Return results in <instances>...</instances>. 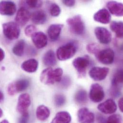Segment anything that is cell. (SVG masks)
Listing matches in <instances>:
<instances>
[{"label":"cell","instance_id":"cell-27","mask_svg":"<svg viewBox=\"0 0 123 123\" xmlns=\"http://www.w3.org/2000/svg\"><path fill=\"white\" fill-rule=\"evenodd\" d=\"M25 46V42L24 40L19 41L12 48L13 53L18 57H21L24 54V49Z\"/></svg>","mask_w":123,"mask_h":123},{"label":"cell","instance_id":"cell-4","mask_svg":"<svg viewBox=\"0 0 123 123\" xmlns=\"http://www.w3.org/2000/svg\"><path fill=\"white\" fill-rule=\"evenodd\" d=\"M2 31L4 36L9 40L17 39L20 34L19 26L15 22H9L2 24Z\"/></svg>","mask_w":123,"mask_h":123},{"label":"cell","instance_id":"cell-13","mask_svg":"<svg viewBox=\"0 0 123 123\" xmlns=\"http://www.w3.org/2000/svg\"><path fill=\"white\" fill-rule=\"evenodd\" d=\"M98 109L105 114H112L117 110L116 102L112 99H109L98 106Z\"/></svg>","mask_w":123,"mask_h":123},{"label":"cell","instance_id":"cell-40","mask_svg":"<svg viewBox=\"0 0 123 123\" xmlns=\"http://www.w3.org/2000/svg\"><path fill=\"white\" fill-rule=\"evenodd\" d=\"M5 53L2 49L0 48V62H1L4 58Z\"/></svg>","mask_w":123,"mask_h":123},{"label":"cell","instance_id":"cell-25","mask_svg":"<svg viewBox=\"0 0 123 123\" xmlns=\"http://www.w3.org/2000/svg\"><path fill=\"white\" fill-rule=\"evenodd\" d=\"M110 29L116 33L118 38H122L123 36V24L122 22L112 21L110 24Z\"/></svg>","mask_w":123,"mask_h":123},{"label":"cell","instance_id":"cell-35","mask_svg":"<svg viewBox=\"0 0 123 123\" xmlns=\"http://www.w3.org/2000/svg\"><path fill=\"white\" fill-rule=\"evenodd\" d=\"M29 117V114L27 112L22 114V116L19 120V123H28Z\"/></svg>","mask_w":123,"mask_h":123},{"label":"cell","instance_id":"cell-34","mask_svg":"<svg viewBox=\"0 0 123 123\" xmlns=\"http://www.w3.org/2000/svg\"><path fill=\"white\" fill-rule=\"evenodd\" d=\"M26 4L32 8H37L40 7L43 4V2L41 0H26Z\"/></svg>","mask_w":123,"mask_h":123},{"label":"cell","instance_id":"cell-17","mask_svg":"<svg viewBox=\"0 0 123 123\" xmlns=\"http://www.w3.org/2000/svg\"><path fill=\"white\" fill-rule=\"evenodd\" d=\"M106 6L108 11L116 16H122L123 15V4L122 3L116 1H110L107 3Z\"/></svg>","mask_w":123,"mask_h":123},{"label":"cell","instance_id":"cell-1","mask_svg":"<svg viewBox=\"0 0 123 123\" xmlns=\"http://www.w3.org/2000/svg\"><path fill=\"white\" fill-rule=\"evenodd\" d=\"M63 73L62 68H58L53 69L51 68H48L41 72L40 80L45 84H53L56 82L62 81Z\"/></svg>","mask_w":123,"mask_h":123},{"label":"cell","instance_id":"cell-30","mask_svg":"<svg viewBox=\"0 0 123 123\" xmlns=\"http://www.w3.org/2000/svg\"><path fill=\"white\" fill-rule=\"evenodd\" d=\"M87 50L90 54H94L96 55L100 51L99 46L97 44L95 43H91L87 46Z\"/></svg>","mask_w":123,"mask_h":123},{"label":"cell","instance_id":"cell-12","mask_svg":"<svg viewBox=\"0 0 123 123\" xmlns=\"http://www.w3.org/2000/svg\"><path fill=\"white\" fill-rule=\"evenodd\" d=\"M78 119L80 123H94L95 117L93 113L87 108L80 109L77 113Z\"/></svg>","mask_w":123,"mask_h":123},{"label":"cell","instance_id":"cell-3","mask_svg":"<svg viewBox=\"0 0 123 123\" xmlns=\"http://www.w3.org/2000/svg\"><path fill=\"white\" fill-rule=\"evenodd\" d=\"M77 51V47L73 42L68 43L60 47L57 50L58 59L61 61H64L71 59Z\"/></svg>","mask_w":123,"mask_h":123},{"label":"cell","instance_id":"cell-10","mask_svg":"<svg viewBox=\"0 0 123 123\" xmlns=\"http://www.w3.org/2000/svg\"><path fill=\"white\" fill-rule=\"evenodd\" d=\"M31 105L30 95L27 93H23L18 97L17 105V111L21 114L27 112V109Z\"/></svg>","mask_w":123,"mask_h":123},{"label":"cell","instance_id":"cell-31","mask_svg":"<svg viewBox=\"0 0 123 123\" xmlns=\"http://www.w3.org/2000/svg\"><path fill=\"white\" fill-rule=\"evenodd\" d=\"M54 102L57 106H62L65 104L66 98L62 94H57L55 97Z\"/></svg>","mask_w":123,"mask_h":123},{"label":"cell","instance_id":"cell-23","mask_svg":"<svg viewBox=\"0 0 123 123\" xmlns=\"http://www.w3.org/2000/svg\"><path fill=\"white\" fill-rule=\"evenodd\" d=\"M44 64L49 67L54 66L57 64V60L55 53L52 50H49L44 55L43 57Z\"/></svg>","mask_w":123,"mask_h":123},{"label":"cell","instance_id":"cell-15","mask_svg":"<svg viewBox=\"0 0 123 123\" xmlns=\"http://www.w3.org/2000/svg\"><path fill=\"white\" fill-rule=\"evenodd\" d=\"M31 37L34 44L38 49H42L47 45L48 38L43 32H36Z\"/></svg>","mask_w":123,"mask_h":123},{"label":"cell","instance_id":"cell-33","mask_svg":"<svg viewBox=\"0 0 123 123\" xmlns=\"http://www.w3.org/2000/svg\"><path fill=\"white\" fill-rule=\"evenodd\" d=\"M37 28L34 25H29L26 27L25 29V35L28 37L32 36L36 32Z\"/></svg>","mask_w":123,"mask_h":123},{"label":"cell","instance_id":"cell-38","mask_svg":"<svg viewBox=\"0 0 123 123\" xmlns=\"http://www.w3.org/2000/svg\"><path fill=\"white\" fill-rule=\"evenodd\" d=\"M118 106L119 107V109L120 110V111L123 112V98H121L118 102Z\"/></svg>","mask_w":123,"mask_h":123},{"label":"cell","instance_id":"cell-42","mask_svg":"<svg viewBox=\"0 0 123 123\" xmlns=\"http://www.w3.org/2000/svg\"><path fill=\"white\" fill-rule=\"evenodd\" d=\"M3 115V111L1 108H0V117H1Z\"/></svg>","mask_w":123,"mask_h":123},{"label":"cell","instance_id":"cell-2","mask_svg":"<svg viewBox=\"0 0 123 123\" xmlns=\"http://www.w3.org/2000/svg\"><path fill=\"white\" fill-rule=\"evenodd\" d=\"M66 22L71 33L77 35L83 34L85 31V25L80 15L68 18Z\"/></svg>","mask_w":123,"mask_h":123},{"label":"cell","instance_id":"cell-21","mask_svg":"<svg viewBox=\"0 0 123 123\" xmlns=\"http://www.w3.org/2000/svg\"><path fill=\"white\" fill-rule=\"evenodd\" d=\"M71 120L70 114L67 112L62 111L56 114L51 123H69Z\"/></svg>","mask_w":123,"mask_h":123},{"label":"cell","instance_id":"cell-16","mask_svg":"<svg viewBox=\"0 0 123 123\" xmlns=\"http://www.w3.org/2000/svg\"><path fill=\"white\" fill-rule=\"evenodd\" d=\"M93 19L97 22L103 24H107L111 21V16L107 9L103 8L99 10L94 14Z\"/></svg>","mask_w":123,"mask_h":123},{"label":"cell","instance_id":"cell-8","mask_svg":"<svg viewBox=\"0 0 123 123\" xmlns=\"http://www.w3.org/2000/svg\"><path fill=\"white\" fill-rule=\"evenodd\" d=\"M95 35L102 44H108L112 41V35L111 33L104 27H96L94 29Z\"/></svg>","mask_w":123,"mask_h":123},{"label":"cell","instance_id":"cell-26","mask_svg":"<svg viewBox=\"0 0 123 123\" xmlns=\"http://www.w3.org/2000/svg\"><path fill=\"white\" fill-rule=\"evenodd\" d=\"M123 70L118 69L115 73L112 81L113 88L118 89L120 84L123 82Z\"/></svg>","mask_w":123,"mask_h":123},{"label":"cell","instance_id":"cell-19","mask_svg":"<svg viewBox=\"0 0 123 123\" xmlns=\"http://www.w3.org/2000/svg\"><path fill=\"white\" fill-rule=\"evenodd\" d=\"M38 66L37 61L35 59H31L24 62L21 65V68L27 72L33 73L37 71Z\"/></svg>","mask_w":123,"mask_h":123},{"label":"cell","instance_id":"cell-6","mask_svg":"<svg viewBox=\"0 0 123 123\" xmlns=\"http://www.w3.org/2000/svg\"><path fill=\"white\" fill-rule=\"evenodd\" d=\"M89 96L91 100L94 103L102 101L105 97V92L103 87L98 83L92 84Z\"/></svg>","mask_w":123,"mask_h":123},{"label":"cell","instance_id":"cell-20","mask_svg":"<svg viewBox=\"0 0 123 123\" xmlns=\"http://www.w3.org/2000/svg\"><path fill=\"white\" fill-rule=\"evenodd\" d=\"M31 18L32 21L35 24L38 25H42L47 21V15L42 10L37 11L31 15Z\"/></svg>","mask_w":123,"mask_h":123},{"label":"cell","instance_id":"cell-24","mask_svg":"<svg viewBox=\"0 0 123 123\" xmlns=\"http://www.w3.org/2000/svg\"><path fill=\"white\" fill-rule=\"evenodd\" d=\"M16 93L21 92L25 90L29 86V81L25 79H22L13 82Z\"/></svg>","mask_w":123,"mask_h":123},{"label":"cell","instance_id":"cell-41","mask_svg":"<svg viewBox=\"0 0 123 123\" xmlns=\"http://www.w3.org/2000/svg\"><path fill=\"white\" fill-rule=\"evenodd\" d=\"M4 99V95L1 91L0 90V103Z\"/></svg>","mask_w":123,"mask_h":123},{"label":"cell","instance_id":"cell-29","mask_svg":"<svg viewBox=\"0 0 123 123\" xmlns=\"http://www.w3.org/2000/svg\"><path fill=\"white\" fill-rule=\"evenodd\" d=\"M49 12L50 14L53 17L58 16L61 12V9L60 7L56 3H53L51 4L50 6Z\"/></svg>","mask_w":123,"mask_h":123},{"label":"cell","instance_id":"cell-43","mask_svg":"<svg viewBox=\"0 0 123 123\" xmlns=\"http://www.w3.org/2000/svg\"><path fill=\"white\" fill-rule=\"evenodd\" d=\"M0 123H9V122L7 121V120H2V121H1Z\"/></svg>","mask_w":123,"mask_h":123},{"label":"cell","instance_id":"cell-7","mask_svg":"<svg viewBox=\"0 0 123 123\" xmlns=\"http://www.w3.org/2000/svg\"><path fill=\"white\" fill-rule=\"evenodd\" d=\"M99 62L105 65L112 64L114 61L115 52L111 49H106L99 51L95 55Z\"/></svg>","mask_w":123,"mask_h":123},{"label":"cell","instance_id":"cell-18","mask_svg":"<svg viewBox=\"0 0 123 123\" xmlns=\"http://www.w3.org/2000/svg\"><path fill=\"white\" fill-rule=\"evenodd\" d=\"M63 25L61 24H53L49 26L48 30V34L50 39L52 41H55L58 39Z\"/></svg>","mask_w":123,"mask_h":123},{"label":"cell","instance_id":"cell-11","mask_svg":"<svg viewBox=\"0 0 123 123\" xmlns=\"http://www.w3.org/2000/svg\"><path fill=\"white\" fill-rule=\"evenodd\" d=\"M16 11V4L10 0L0 1V14L3 15L11 16L13 15Z\"/></svg>","mask_w":123,"mask_h":123},{"label":"cell","instance_id":"cell-28","mask_svg":"<svg viewBox=\"0 0 123 123\" xmlns=\"http://www.w3.org/2000/svg\"><path fill=\"white\" fill-rule=\"evenodd\" d=\"M87 93L84 90H80L78 91L75 96V100L79 104H83L87 101Z\"/></svg>","mask_w":123,"mask_h":123},{"label":"cell","instance_id":"cell-39","mask_svg":"<svg viewBox=\"0 0 123 123\" xmlns=\"http://www.w3.org/2000/svg\"><path fill=\"white\" fill-rule=\"evenodd\" d=\"M70 80L68 78H64L63 80V85L65 86L68 85L69 84Z\"/></svg>","mask_w":123,"mask_h":123},{"label":"cell","instance_id":"cell-5","mask_svg":"<svg viewBox=\"0 0 123 123\" xmlns=\"http://www.w3.org/2000/svg\"><path fill=\"white\" fill-rule=\"evenodd\" d=\"M90 63L89 59L87 57H78L72 62V65L77 70L79 77H84L86 75L87 68Z\"/></svg>","mask_w":123,"mask_h":123},{"label":"cell","instance_id":"cell-32","mask_svg":"<svg viewBox=\"0 0 123 123\" xmlns=\"http://www.w3.org/2000/svg\"><path fill=\"white\" fill-rule=\"evenodd\" d=\"M122 118L119 115H113L110 116L105 123H121Z\"/></svg>","mask_w":123,"mask_h":123},{"label":"cell","instance_id":"cell-22","mask_svg":"<svg viewBox=\"0 0 123 123\" xmlns=\"http://www.w3.org/2000/svg\"><path fill=\"white\" fill-rule=\"evenodd\" d=\"M50 111L49 108L45 105L39 106L36 111V116L37 118L42 121L47 120L49 117Z\"/></svg>","mask_w":123,"mask_h":123},{"label":"cell","instance_id":"cell-36","mask_svg":"<svg viewBox=\"0 0 123 123\" xmlns=\"http://www.w3.org/2000/svg\"><path fill=\"white\" fill-rule=\"evenodd\" d=\"M7 91L9 93V94L11 96H12L14 95L15 93V91L14 90V86H13V82L10 83L8 87V89H7Z\"/></svg>","mask_w":123,"mask_h":123},{"label":"cell","instance_id":"cell-9","mask_svg":"<svg viewBox=\"0 0 123 123\" xmlns=\"http://www.w3.org/2000/svg\"><path fill=\"white\" fill-rule=\"evenodd\" d=\"M109 71V68L107 67H94L89 71L90 77L95 81H101L105 80Z\"/></svg>","mask_w":123,"mask_h":123},{"label":"cell","instance_id":"cell-14","mask_svg":"<svg viewBox=\"0 0 123 123\" xmlns=\"http://www.w3.org/2000/svg\"><path fill=\"white\" fill-rule=\"evenodd\" d=\"M29 11L25 7L20 8L16 15L15 20L16 23L19 26H24L31 18Z\"/></svg>","mask_w":123,"mask_h":123},{"label":"cell","instance_id":"cell-37","mask_svg":"<svg viewBox=\"0 0 123 123\" xmlns=\"http://www.w3.org/2000/svg\"><path fill=\"white\" fill-rule=\"evenodd\" d=\"M62 3L68 7H72L75 4V0H63Z\"/></svg>","mask_w":123,"mask_h":123}]
</instances>
